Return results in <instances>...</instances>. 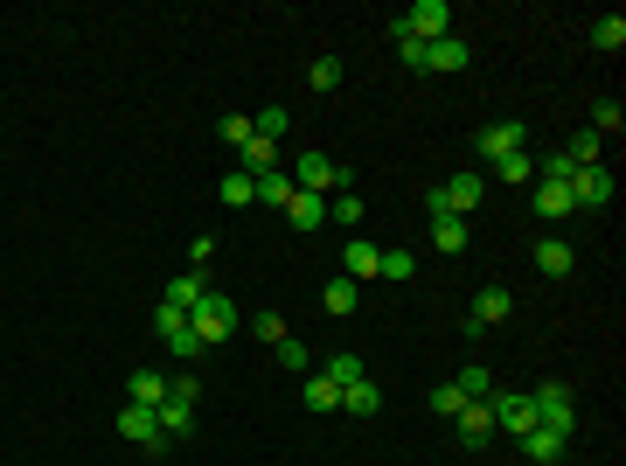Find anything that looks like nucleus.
Wrapping results in <instances>:
<instances>
[{
    "instance_id": "72a5a7b5",
    "label": "nucleus",
    "mask_w": 626,
    "mask_h": 466,
    "mask_svg": "<svg viewBox=\"0 0 626 466\" xmlns=\"http://www.w3.org/2000/svg\"><path fill=\"white\" fill-rule=\"evenodd\" d=\"M307 411H341V390L327 376H307Z\"/></svg>"
},
{
    "instance_id": "f8f14e48",
    "label": "nucleus",
    "mask_w": 626,
    "mask_h": 466,
    "mask_svg": "<svg viewBox=\"0 0 626 466\" xmlns=\"http://www.w3.org/2000/svg\"><path fill=\"white\" fill-rule=\"evenodd\" d=\"M480 195H487V181H480V174H453V181L439 188L446 216H473V209H480Z\"/></svg>"
},
{
    "instance_id": "1a4fd4ad",
    "label": "nucleus",
    "mask_w": 626,
    "mask_h": 466,
    "mask_svg": "<svg viewBox=\"0 0 626 466\" xmlns=\"http://www.w3.org/2000/svg\"><path fill=\"white\" fill-rule=\"evenodd\" d=\"M467 63H473V49L460 42V35H439V42H425V70H432V77H460Z\"/></svg>"
},
{
    "instance_id": "37998d69",
    "label": "nucleus",
    "mask_w": 626,
    "mask_h": 466,
    "mask_svg": "<svg viewBox=\"0 0 626 466\" xmlns=\"http://www.w3.org/2000/svg\"><path fill=\"white\" fill-rule=\"evenodd\" d=\"M188 265L209 272V265H216V237H195V244H188Z\"/></svg>"
},
{
    "instance_id": "20e7f679",
    "label": "nucleus",
    "mask_w": 626,
    "mask_h": 466,
    "mask_svg": "<svg viewBox=\"0 0 626 466\" xmlns=\"http://www.w3.org/2000/svg\"><path fill=\"white\" fill-rule=\"evenodd\" d=\"M397 21H404V35H418V42L453 35V7H446V0H418V7H404Z\"/></svg>"
},
{
    "instance_id": "473e14b6",
    "label": "nucleus",
    "mask_w": 626,
    "mask_h": 466,
    "mask_svg": "<svg viewBox=\"0 0 626 466\" xmlns=\"http://www.w3.org/2000/svg\"><path fill=\"white\" fill-rule=\"evenodd\" d=\"M223 202H230V209H244V202H258V181H251L244 167H237V174H223Z\"/></svg>"
},
{
    "instance_id": "cd10ccee",
    "label": "nucleus",
    "mask_w": 626,
    "mask_h": 466,
    "mask_svg": "<svg viewBox=\"0 0 626 466\" xmlns=\"http://www.w3.org/2000/svg\"><path fill=\"white\" fill-rule=\"evenodd\" d=\"M592 49L620 56V49H626V14H606V21H592Z\"/></svg>"
},
{
    "instance_id": "4c0bfd02",
    "label": "nucleus",
    "mask_w": 626,
    "mask_h": 466,
    "mask_svg": "<svg viewBox=\"0 0 626 466\" xmlns=\"http://www.w3.org/2000/svg\"><path fill=\"white\" fill-rule=\"evenodd\" d=\"M181 327H188V313H181V307H167V300H160V307H154V334H160V341H174Z\"/></svg>"
},
{
    "instance_id": "c85d7f7f",
    "label": "nucleus",
    "mask_w": 626,
    "mask_h": 466,
    "mask_svg": "<svg viewBox=\"0 0 626 466\" xmlns=\"http://www.w3.org/2000/svg\"><path fill=\"white\" fill-rule=\"evenodd\" d=\"M390 49H397V63H404V70H425V42H418V35H404V21H390Z\"/></svg>"
},
{
    "instance_id": "6ab92c4d",
    "label": "nucleus",
    "mask_w": 626,
    "mask_h": 466,
    "mask_svg": "<svg viewBox=\"0 0 626 466\" xmlns=\"http://www.w3.org/2000/svg\"><path fill=\"white\" fill-rule=\"evenodd\" d=\"M571 265H578V251H571V244H557V237H550V244H536V272H543V279H571Z\"/></svg>"
},
{
    "instance_id": "f03ea898",
    "label": "nucleus",
    "mask_w": 626,
    "mask_h": 466,
    "mask_svg": "<svg viewBox=\"0 0 626 466\" xmlns=\"http://www.w3.org/2000/svg\"><path fill=\"white\" fill-rule=\"evenodd\" d=\"M293 188H307V195H348L355 188V167L348 160H334V154H300L293 160Z\"/></svg>"
},
{
    "instance_id": "7c9ffc66",
    "label": "nucleus",
    "mask_w": 626,
    "mask_h": 466,
    "mask_svg": "<svg viewBox=\"0 0 626 466\" xmlns=\"http://www.w3.org/2000/svg\"><path fill=\"white\" fill-rule=\"evenodd\" d=\"M494 174H501V188H522V181H536V160L508 154V160H494Z\"/></svg>"
},
{
    "instance_id": "c9c22d12",
    "label": "nucleus",
    "mask_w": 626,
    "mask_h": 466,
    "mask_svg": "<svg viewBox=\"0 0 626 466\" xmlns=\"http://www.w3.org/2000/svg\"><path fill=\"white\" fill-rule=\"evenodd\" d=\"M411 272H418V258H411V251H383V265H376V279H397V286H404Z\"/></svg>"
},
{
    "instance_id": "a211bd4d",
    "label": "nucleus",
    "mask_w": 626,
    "mask_h": 466,
    "mask_svg": "<svg viewBox=\"0 0 626 466\" xmlns=\"http://www.w3.org/2000/svg\"><path fill=\"white\" fill-rule=\"evenodd\" d=\"M286 223H293V230H320V223H327V195H307V188H300V195L286 202Z\"/></svg>"
},
{
    "instance_id": "a18cd8bd",
    "label": "nucleus",
    "mask_w": 626,
    "mask_h": 466,
    "mask_svg": "<svg viewBox=\"0 0 626 466\" xmlns=\"http://www.w3.org/2000/svg\"><path fill=\"white\" fill-rule=\"evenodd\" d=\"M223 140H230V147H244V140H251V119H244V112H230V119H223Z\"/></svg>"
},
{
    "instance_id": "393cba45",
    "label": "nucleus",
    "mask_w": 626,
    "mask_h": 466,
    "mask_svg": "<svg viewBox=\"0 0 626 466\" xmlns=\"http://www.w3.org/2000/svg\"><path fill=\"white\" fill-rule=\"evenodd\" d=\"M453 383H460V397H467V404H494V376H487L480 362H467V369H460Z\"/></svg>"
},
{
    "instance_id": "a878e982",
    "label": "nucleus",
    "mask_w": 626,
    "mask_h": 466,
    "mask_svg": "<svg viewBox=\"0 0 626 466\" xmlns=\"http://www.w3.org/2000/svg\"><path fill=\"white\" fill-rule=\"evenodd\" d=\"M571 209H578V202H571V188H557V181H543V188H536V216H550V223H564Z\"/></svg>"
},
{
    "instance_id": "aec40b11",
    "label": "nucleus",
    "mask_w": 626,
    "mask_h": 466,
    "mask_svg": "<svg viewBox=\"0 0 626 466\" xmlns=\"http://www.w3.org/2000/svg\"><path fill=\"white\" fill-rule=\"evenodd\" d=\"M341 411H348V418H376V411H383V390L362 376V383H348V390H341Z\"/></svg>"
},
{
    "instance_id": "5701e85b",
    "label": "nucleus",
    "mask_w": 626,
    "mask_h": 466,
    "mask_svg": "<svg viewBox=\"0 0 626 466\" xmlns=\"http://www.w3.org/2000/svg\"><path fill=\"white\" fill-rule=\"evenodd\" d=\"M160 432H167V439H188V432H195V404H174V397H160Z\"/></svg>"
},
{
    "instance_id": "b1692460",
    "label": "nucleus",
    "mask_w": 626,
    "mask_h": 466,
    "mask_svg": "<svg viewBox=\"0 0 626 466\" xmlns=\"http://www.w3.org/2000/svg\"><path fill=\"white\" fill-rule=\"evenodd\" d=\"M237 154H244V174H251V181H258V174H272V167H279V147H272V140H258V133H251V140H244V147H237Z\"/></svg>"
},
{
    "instance_id": "7ed1b4c3",
    "label": "nucleus",
    "mask_w": 626,
    "mask_h": 466,
    "mask_svg": "<svg viewBox=\"0 0 626 466\" xmlns=\"http://www.w3.org/2000/svg\"><path fill=\"white\" fill-rule=\"evenodd\" d=\"M529 404H536V425H550L557 439H571V425H578L571 383H536V390H529Z\"/></svg>"
},
{
    "instance_id": "58836bf2",
    "label": "nucleus",
    "mask_w": 626,
    "mask_h": 466,
    "mask_svg": "<svg viewBox=\"0 0 626 466\" xmlns=\"http://www.w3.org/2000/svg\"><path fill=\"white\" fill-rule=\"evenodd\" d=\"M307 84H313V91H334V84H341V63H334V56H313Z\"/></svg>"
},
{
    "instance_id": "0eeeda50",
    "label": "nucleus",
    "mask_w": 626,
    "mask_h": 466,
    "mask_svg": "<svg viewBox=\"0 0 626 466\" xmlns=\"http://www.w3.org/2000/svg\"><path fill=\"white\" fill-rule=\"evenodd\" d=\"M571 202H578V209H606V202H613V167H606V160L578 167V174H571Z\"/></svg>"
},
{
    "instance_id": "39448f33",
    "label": "nucleus",
    "mask_w": 626,
    "mask_h": 466,
    "mask_svg": "<svg viewBox=\"0 0 626 466\" xmlns=\"http://www.w3.org/2000/svg\"><path fill=\"white\" fill-rule=\"evenodd\" d=\"M494 432H508V439L536 432V404H529V390H494Z\"/></svg>"
},
{
    "instance_id": "ddd939ff",
    "label": "nucleus",
    "mask_w": 626,
    "mask_h": 466,
    "mask_svg": "<svg viewBox=\"0 0 626 466\" xmlns=\"http://www.w3.org/2000/svg\"><path fill=\"white\" fill-rule=\"evenodd\" d=\"M564 446H571V439H557L550 425L522 432V460H529V466H557V460H564Z\"/></svg>"
},
{
    "instance_id": "ea45409f",
    "label": "nucleus",
    "mask_w": 626,
    "mask_h": 466,
    "mask_svg": "<svg viewBox=\"0 0 626 466\" xmlns=\"http://www.w3.org/2000/svg\"><path fill=\"white\" fill-rule=\"evenodd\" d=\"M592 133H620V98H599L592 105Z\"/></svg>"
},
{
    "instance_id": "e433bc0d",
    "label": "nucleus",
    "mask_w": 626,
    "mask_h": 466,
    "mask_svg": "<svg viewBox=\"0 0 626 466\" xmlns=\"http://www.w3.org/2000/svg\"><path fill=\"white\" fill-rule=\"evenodd\" d=\"M432 411H439V418H460V411H467L460 383H439V390H432Z\"/></svg>"
},
{
    "instance_id": "c03bdc74",
    "label": "nucleus",
    "mask_w": 626,
    "mask_h": 466,
    "mask_svg": "<svg viewBox=\"0 0 626 466\" xmlns=\"http://www.w3.org/2000/svg\"><path fill=\"white\" fill-rule=\"evenodd\" d=\"M167 397H174V404H202V383H195V376H174Z\"/></svg>"
},
{
    "instance_id": "9d476101",
    "label": "nucleus",
    "mask_w": 626,
    "mask_h": 466,
    "mask_svg": "<svg viewBox=\"0 0 626 466\" xmlns=\"http://www.w3.org/2000/svg\"><path fill=\"white\" fill-rule=\"evenodd\" d=\"M522 140H529V126H515V119H501V126H487L473 147H480V160L494 167V160H508V154H522Z\"/></svg>"
},
{
    "instance_id": "dca6fc26",
    "label": "nucleus",
    "mask_w": 626,
    "mask_h": 466,
    "mask_svg": "<svg viewBox=\"0 0 626 466\" xmlns=\"http://www.w3.org/2000/svg\"><path fill=\"white\" fill-rule=\"evenodd\" d=\"M376 265H383V251H376V244H362V237H355V244H341V272H348L355 286H362V279H376Z\"/></svg>"
},
{
    "instance_id": "c756f323",
    "label": "nucleus",
    "mask_w": 626,
    "mask_h": 466,
    "mask_svg": "<svg viewBox=\"0 0 626 466\" xmlns=\"http://www.w3.org/2000/svg\"><path fill=\"white\" fill-rule=\"evenodd\" d=\"M251 133L279 147V140H286V105H265V112H251Z\"/></svg>"
},
{
    "instance_id": "2f4dec72",
    "label": "nucleus",
    "mask_w": 626,
    "mask_h": 466,
    "mask_svg": "<svg viewBox=\"0 0 626 466\" xmlns=\"http://www.w3.org/2000/svg\"><path fill=\"white\" fill-rule=\"evenodd\" d=\"M557 154L571 160V167H592V160H599V133H571V140H564Z\"/></svg>"
},
{
    "instance_id": "412c9836",
    "label": "nucleus",
    "mask_w": 626,
    "mask_h": 466,
    "mask_svg": "<svg viewBox=\"0 0 626 466\" xmlns=\"http://www.w3.org/2000/svg\"><path fill=\"white\" fill-rule=\"evenodd\" d=\"M320 307L334 313V320H348V313L362 307V286H355V279L341 272V279H327V300H320Z\"/></svg>"
},
{
    "instance_id": "f704fd0d",
    "label": "nucleus",
    "mask_w": 626,
    "mask_h": 466,
    "mask_svg": "<svg viewBox=\"0 0 626 466\" xmlns=\"http://www.w3.org/2000/svg\"><path fill=\"white\" fill-rule=\"evenodd\" d=\"M327 216H334L341 230H355V223H362V195H327Z\"/></svg>"
},
{
    "instance_id": "4be33fe9",
    "label": "nucleus",
    "mask_w": 626,
    "mask_h": 466,
    "mask_svg": "<svg viewBox=\"0 0 626 466\" xmlns=\"http://www.w3.org/2000/svg\"><path fill=\"white\" fill-rule=\"evenodd\" d=\"M293 195H300V188H293V174H286V167H272V174H258V202H265V209H286Z\"/></svg>"
},
{
    "instance_id": "6e6552de",
    "label": "nucleus",
    "mask_w": 626,
    "mask_h": 466,
    "mask_svg": "<svg viewBox=\"0 0 626 466\" xmlns=\"http://www.w3.org/2000/svg\"><path fill=\"white\" fill-rule=\"evenodd\" d=\"M453 432H460L467 453H487V446H494V404H467V411L453 418Z\"/></svg>"
},
{
    "instance_id": "79ce46f5",
    "label": "nucleus",
    "mask_w": 626,
    "mask_h": 466,
    "mask_svg": "<svg viewBox=\"0 0 626 466\" xmlns=\"http://www.w3.org/2000/svg\"><path fill=\"white\" fill-rule=\"evenodd\" d=\"M307 348H300V341H293V334H286V341H279V369H293V376H307Z\"/></svg>"
},
{
    "instance_id": "9b49d317",
    "label": "nucleus",
    "mask_w": 626,
    "mask_h": 466,
    "mask_svg": "<svg viewBox=\"0 0 626 466\" xmlns=\"http://www.w3.org/2000/svg\"><path fill=\"white\" fill-rule=\"evenodd\" d=\"M508 313H515V293H508V286H480V293H473V327H480V334H487V327H501V320H508Z\"/></svg>"
},
{
    "instance_id": "bb28decb",
    "label": "nucleus",
    "mask_w": 626,
    "mask_h": 466,
    "mask_svg": "<svg viewBox=\"0 0 626 466\" xmlns=\"http://www.w3.org/2000/svg\"><path fill=\"white\" fill-rule=\"evenodd\" d=\"M320 376H327L334 390H348V383H362V376H369V362H362V355H327V369H320Z\"/></svg>"
},
{
    "instance_id": "f257e3e1",
    "label": "nucleus",
    "mask_w": 626,
    "mask_h": 466,
    "mask_svg": "<svg viewBox=\"0 0 626 466\" xmlns=\"http://www.w3.org/2000/svg\"><path fill=\"white\" fill-rule=\"evenodd\" d=\"M188 327H195L202 355H209V348H223V341L237 334V300H223V286H209V293L188 307Z\"/></svg>"
},
{
    "instance_id": "423d86ee",
    "label": "nucleus",
    "mask_w": 626,
    "mask_h": 466,
    "mask_svg": "<svg viewBox=\"0 0 626 466\" xmlns=\"http://www.w3.org/2000/svg\"><path fill=\"white\" fill-rule=\"evenodd\" d=\"M119 439H133V446H147V453H167V446H174L147 404H126V411H119Z\"/></svg>"
},
{
    "instance_id": "2eb2a0df",
    "label": "nucleus",
    "mask_w": 626,
    "mask_h": 466,
    "mask_svg": "<svg viewBox=\"0 0 626 466\" xmlns=\"http://www.w3.org/2000/svg\"><path fill=\"white\" fill-rule=\"evenodd\" d=\"M160 397H167V376H160V369H133V376H126V404L160 411Z\"/></svg>"
},
{
    "instance_id": "4468645a",
    "label": "nucleus",
    "mask_w": 626,
    "mask_h": 466,
    "mask_svg": "<svg viewBox=\"0 0 626 466\" xmlns=\"http://www.w3.org/2000/svg\"><path fill=\"white\" fill-rule=\"evenodd\" d=\"M209 286H216V279L188 265V272H174V279H167V307H181V313H188L195 300H202V293H209Z\"/></svg>"
},
{
    "instance_id": "f3484780",
    "label": "nucleus",
    "mask_w": 626,
    "mask_h": 466,
    "mask_svg": "<svg viewBox=\"0 0 626 466\" xmlns=\"http://www.w3.org/2000/svg\"><path fill=\"white\" fill-rule=\"evenodd\" d=\"M432 244L446 251V258H460L473 244V230H467V216H432Z\"/></svg>"
},
{
    "instance_id": "a19ab883",
    "label": "nucleus",
    "mask_w": 626,
    "mask_h": 466,
    "mask_svg": "<svg viewBox=\"0 0 626 466\" xmlns=\"http://www.w3.org/2000/svg\"><path fill=\"white\" fill-rule=\"evenodd\" d=\"M251 334H258L265 348H279V341H286V320H279V313H258V320H251Z\"/></svg>"
}]
</instances>
